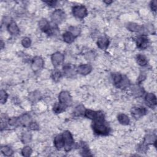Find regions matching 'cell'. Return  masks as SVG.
Returning <instances> with one entry per match:
<instances>
[{
	"instance_id": "cell-1",
	"label": "cell",
	"mask_w": 157,
	"mask_h": 157,
	"mask_svg": "<svg viewBox=\"0 0 157 157\" xmlns=\"http://www.w3.org/2000/svg\"><path fill=\"white\" fill-rule=\"evenodd\" d=\"M93 129L95 133L99 135H107L109 130L107 126L103 123V120H96L93 125Z\"/></svg>"
},
{
	"instance_id": "cell-2",
	"label": "cell",
	"mask_w": 157,
	"mask_h": 157,
	"mask_svg": "<svg viewBox=\"0 0 157 157\" xmlns=\"http://www.w3.org/2000/svg\"><path fill=\"white\" fill-rule=\"evenodd\" d=\"M113 80L116 86L119 88H125L130 84L129 81L126 77L121 74H116L113 75Z\"/></svg>"
},
{
	"instance_id": "cell-3",
	"label": "cell",
	"mask_w": 157,
	"mask_h": 157,
	"mask_svg": "<svg viewBox=\"0 0 157 157\" xmlns=\"http://www.w3.org/2000/svg\"><path fill=\"white\" fill-rule=\"evenodd\" d=\"M62 136L65 142V149L66 151H69L71 149L74 143L73 136L71 134V133L68 131L63 132Z\"/></svg>"
},
{
	"instance_id": "cell-4",
	"label": "cell",
	"mask_w": 157,
	"mask_h": 157,
	"mask_svg": "<svg viewBox=\"0 0 157 157\" xmlns=\"http://www.w3.org/2000/svg\"><path fill=\"white\" fill-rule=\"evenodd\" d=\"M73 15L79 18H83L87 15V10L86 7L84 6L77 5L73 8Z\"/></svg>"
},
{
	"instance_id": "cell-5",
	"label": "cell",
	"mask_w": 157,
	"mask_h": 157,
	"mask_svg": "<svg viewBox=\"0 0 157 157\" xmlns=\"http://www.w3.org/2000/svg\"><path fill=\"white\" fill-rule=\"evenodd\" d=\"M59 101L65 107L70 106L72 103V98L68 92H61L58 96Z\"/></svg>"
},
{
	"instance_id": "cell-6",
	"label": "cell",
	"mask_w": 157,
	"mask_h": 157,
	"mask_svg": "<svg viewBox=\"0 0 157 157\" xmlns=\"http://www.w3.org/2000/svg\"><path fill=\"white\" fill-rule=\"evenodd\" d=\"M85 116L90 119L94 120H103L104 115L101 112H95L92 110H87L85 111Z\"/></svg>"
},
{
	"instance_id": "cell-7",
	"label": "cell",
	"mask_w": 157,
	"mask_h": 157,
	"mask_svg": "<svg viewBox=\"0 0 157 157\" xmlns=\"http://www.w3.org/2000/svg\"><path fill=\"white\" fill-rule=\"evenodd\" d=\"M65 18V13L61 9H56L52 15V20L55 23H60Z\"/></svg>"
},
{
	"instance_id": "cell-8",
	"label": "cell",
	"mask_w": 157,
	"mask_h": 157,
	"mask_svg": "<svg viewBox=\"0 0 157 157\" xmlns=\"http://www.w3.org/2000/svg\"><path fill=\"white\" fill-rule=\"evenodd\" d=\"M52 62L55 67H58L61 64H62L64 61V55L60 52H56L52 55Z\"/></svg>"
},
{
	"instance_id": "cell-9",
	"label": "cell",
	"mask_w": 157,
	"mask_h": 157,
	"mask_svg": "<svg viewBox=\"0 0 157 157\" xmlns=\"http://www.w3.org/2000/svg\"><path fill=\"white\" fill-rule=\"evenodd\" d=\"M44 66V60L40 56H36L32 62V68L35 71H39Z\"/></svg>"
},
{
	"instance_id": "cell-10",
	"label": "cell",
	"mask_w": 157,
	"mask_h": 157,
	"mask_svg": "<svg viewBox=\"0 0 157 157\" xmlns=\"http://www.w3.org/2000/svg\"><path fill=\"white\" fill-rule=\"evenodd\" d=\"M147 112V110L144 107H134L131 110V114L136 119L144 116Z\"/></svg>"
},
{
	"instance_id": "cell-11",
	"label": "cell",
	"mask_w": 157,
	"mask_h": 157,
	"mask_svg": "<svg viewBox=\"0 0 157 157\" xmlns=\"http://www.w3.org/2000/svg\"><path fill=\"white\" fill-rule=\"evenodd\" d=\"M92 71V66L89 65H81L77 69V73L81 75H87Z\"/></svg>"
},
{
	"instance_id": "cell-12",
	"label": "cell",
	"mask_w": 157,
	"mask_h": 157,
	"mask_svg": "<svg viewBox=\"0 0 157 157\" xmlns=\"http://www.w3.org/2000/svg\"><path fill=\"white\" fill-rule=\"evenodd\" d=\"M145 102L147 103V104H148V106L150 107H154L155 106L156 104V98L155 95L154 93H149L147 94L145 97Z\"/></svg>"
},
{
	"instance_id": "cell-13",
	"label": "cell",
	"mask_w": 157,
	"mask_h": 157,
	"mask_svg": "<svg viewBox=\"0 0 157 157\" xmlns=\"http://www.w3.org/2000/svg\"><path fill=\"white\" fill-rule=\"evenodd\" d=\"M148 43H149L148 39H147L145 36H142L139 37L136 41V44L137 47L142 49L146 48L147 47V45H148Z\"/></svg>"
},
{
	"instance_id": "cell-14",
	"label": "cell",
	"mask_w": 157,
	"mask_h": 157,
	"mask_svg": "<svg viewBox=\"0 0 157 157\" xmlns=\"http://www.w3.org/2000/svg\"><path fill=\"white\" fill-rule=\"evenodd\" d=\"M54 144L57 149L60 150L63 148L65 147V142L62 135H58L55 137L54 139Z\"/></svg>"
},
{
	"instance_id": "cell-15",
	"label": "cell",
	"mask_w": 157,
	"mask_h": 157,
	"mask_svg": "<svg viewBox=\"0 0 157 157\" xmlns=\"http://www.w3.org/2000/svg\"><path fill=\"white\" fill-rule=\"evenodd\" d=\"M109 44V41L107 38L106 37H100L99 38L97 41V45L99 49L102 50H105L107 48V47Z\"/></svg>"
},
{
	"instance_id": "cell-16",
	"label": "cell",
	"mask_w": 157,
	"mask_h": 157,
	"mask_svg": "<svg viewBox=\"0 0 157 157\" xmlns=\"http://www.w3.org/2000/svg\"><path fill=\"white\" fill-rule=\"evenodd\" d=\"M7 30L9 33H11L12 35H18L19 32H20V30H19V28L16 24V23L14 22L10 23L8 25Z\"/></svg>"
},
{
	"instance_id": "cell-17",
	"label": "cell",
	"mask_w": 157,
	"mask_h": 157,
	"mask_svg": "<svg viewBox=\"0 0 157 157\" xmlns=\"http://www.w3.org/2000/svg\"><path fill=\"white\" fill-rule=\"evenodd\" d=\"M39 27L40 29L44 32H49L50 30L49 23L46 19H42L39 22Z\"/></svg>"
},
{
	"instance_id": "cell-18",
	"label": "cell",
	"mask_w": 157,
	"mask_h": 157,
	"mask_svg": "<svg viewBox=\"0 0 157 157\" xmlns=\"http://www.w3.org/2000/svg\"><path fill=\"white\" fill-rule=\"evenodd\" d=\"M132 93L136 97H140L143 95L144 90L139 85H134L132 87Z\"/></svg>"
},
{
	"instance_id": "cell-19",
	"label": "cell",
	"mask_w": 157,
	"mask_h": 157,
	"mask_svg": "<svg viewBox=\"0 0 157 157\" xmlns=\"http://www.w3.org/2000/svg\"><path fill=\"white\" fill-rule=\"evenodd\" d=\"M127 28L130 31H133V32H138L141 31L142 27L138 24L135 23H129L127 25Z\"/></svg>"
},
{
	"instance_id": "cell-20",
	"label": "cell",
	"mask_w": 157,
	"mask_h": 157,
	"mask_svg": "<svg viewBox=\"0 0 157 157\" xmlns=\"http://www.w3.org/2000/svg\"><path fill=\"white\" fill-rule=\"evenodd\" d=\"M118 120L119 122L121 124L123 125H128L130 123V118L125 114H119L118 116Z\"/></svg>"
},
{
	"instance_id": "cell-21",
	"label": "cell",
	"mask_w": 157,
	"mask_h": 157,
	"mask_svg": "<svg viewBox=\"0 0 157 157\" xmlns=\"http://www.w3.org/2000/svg\"><path fill=\"white\" fill-rule=\"evenodd\" d=\"M63 40L68 44L72 43V42L74 41V38H75V37L71 34L69 31L65 33L63 35Z\"/></svg>"
},
{
	"instance_id": "cell-22",
	"label": "cell",
	"mask_w": 157,
	"mask_h": 157,
	"mask_svg": "<svg viewBox=\"0 0 157 157\" xmlns=\"http://www.w3.org/2000/svg\"><path fill=\"white\" fill-rule=\"evenodd\" d=\"M31 138L32 136L30 133L29 132H25L23 133L22 136V141L23 142V143L24 144L29 143L31 141Z\"/></svg>"
},
{
	"instance_id": "cell-23",
	"label": "cell",
	"mask_w": 157,
	"mask_h": 157,
	"mask_svg": "<svg viewBox=\"0 0 157 157\" xmlns=\"http://www.w3.org/2000/svg\"><path fill=\"white\" fill-rule=\"evenodd\" d=\"M137 62L139 65L144 66L147 65V60L146 57L142 55H139L137 56Z\"/></svg>"
},
{
	"instance_id": "cell-24",
	"label": "cell",
	"mask_w": 157,
	"mask_h": 157,
	"mask_svg": "<svg viewBox=\"0 0 157 157\" xmlns=\"http://www.w3.org/2000/svg\"><path fill=\"white\" fill-rule=\"evenodd\" d=\"M19 120H20V124H23L24 125H28V123L30 124V116L25 114V115H23L20 118H19Z\"/></svg>"
},
{
	"instance_id": "cell-25",
	"label": "cell",
	"mask_w": 157,
	"mask_h": 157,
	"mask_svg": "<svg viewBox=\"0 0 157 157\" xmlns=\"http://www.w3.org/2000/svg\"><path fill=\"white\" fill-rule=\"evenodd\" d=\"M65 106L63 105L62 104H61L60 103H56L54 106V111L56 114H59L61 113V112H63L65 110Z\"/></svg>"
},
{
	"instance_id": "cell-26",
	"label": "cell",
	"mask_w": 157,
	"mask_h": 157,
	"mask_svg": "<svg viewBox=\"0 0 157 157\" xmlns=\"http://www.w3.org/2000/svg\"><path fill=\"white\" fill-rule=\"evenodd\" d=\"M156 137L155 136L153 135H148L145 137V144H152L156 143Z\"/></svg>"
},
{
	"instance_id": "cell-27",
	"label": "cell",
	"mask_w": 157,
	"mask_h": 157,
	"mask_svg": "<svg viewBox=\"0 0 157 157\" xmlns=\"http://www.w3.org/2000/svg\"><path fill=\"white\" fill-rule=\"evenodd\" d=\"M1 152L5 156H11L13 154V150L11 148L7 146L3 147L1 148Z\"/></svg>"
},
{
	"instance_id": "cell-28",
	"label": "cell",
	"mask_w": 157,
	"mask_h": 157,
	"mask_svg": "<svg viewBox=\"0 0 157 157\" xmlns=\"http://www.w3.org/2000/svg\"><path fill=\"white\" fill-rule=\"evenodd\" d=\"M8 98V94L6 93V91L2 90L0 92V101H1V104H4L7 101Z\"/></svg>"
},
{
	"instance_id": "cell-29",
	"label": "cell",
	"mask_w": 157,
	"mask_h": 157,
	"mask_svg": "<svg viewBox=\"0 0 157 157\" xmlns=\"http://www.w3.org/2000/svg\"><path fill=\"white\" fill-rule=\"evenodd\" d=\"M69 32L72 34L74 37L77 36L79 35L80 33V28L75 27H71L69 28Z\"/></svg>"
},
{
	"instance_id": "cell-30",
	"label": "cell",
	"mask_w": 157,
	"mask_h": 157,
	"mask_svg": "<svg viewBox=\"0 0 157 157\" xmlns=\"http://www.w3.org/2000/svg\"><path fill=\"white\" fill-rule=\"evenodd\" d=\"M85 113V109L83 106H79L75 107L74 111V114L76 116H81L83 114Z\"/></svg>"
},
{
	"instance_id": "cell-31",
	"label": "cell",
	"mask_w": 157,
	"mask_h": 157,
	"mask_svg": "<svg viewBox=\"0 0 157 157\" xmlns=\"http://www.w3.org/2000/svg\"><path fill=\"white\" fill-rule=\"evenodd\" d=\"M22 155L24 156H29L32 153V149L30 147H25L22 150Z\"/></svg>"
},
{
	"instance_id": "cell-32",
	"label": "cell",
	"mask_w": 157,
	"mask_h": 157,
	"mask_svg": "<svg viewBox=\"0 0 157 157\" xmlns=\"http://www.w3.org/2000/svg\"><path fill=\"white\" fill-rule=\"evenodd\" d=\"M9 124L12 126H17V125H20V120H19V118L16 117L11 118V119L9 120Z\"/></svg>"
},
{
	"instance_id": "cell-33",
	"label": "cell",
	"mask_w": 157,
	"mask_h": 157,
	"mask_svg": "<svg viewBox=\"0 0 157 157\" xmlns=\"http://www.w3.org/2000/svg\"><path fill=\"white\" fill-rule=\"evenodd\" d=\"M22 44L23 47H25V48H28V47H29L31 46V40H30V38L25 37L24 39L22 40Z\"/></svg>"
},
{
	"instance_id": "cell-34",
	"label": "cell",
	"mask_w": 157,
	"mask_h": 157,
	"mask_svg": "<svg viewBox=\"0 0 157 157\" xmlns=\"http://www.w3.org/2000/svg\"><path fill=\"white\" fill-rule=\"evenodd\" d=\"M61 74L58 71H54L53 74H52V78H53V79L55 80V81H58V80L61 78Z\"/></svg>"
},
{
	"instance_id": "cell-35",
	"label": "cell",
	"mask_w": 157,
	"mask_h": 157,
	"mask_svg": "<svg viewBox=\"0 0 157 157\" xmlns=\"http://www.w3.org/2000/svg\"><path fill=\"white\" fill-rule=\"evenodd\" d=\"M29 128L31 130H37L39 128V126L35 122H31L29 124Z\"/></svg>"
},
{
	"instance_id": "cell-36",
	"label": "cell",
	"mask_w": 157,
	"mask_h": 157,
	"mask_svg": "<svg viewBox=\"0 0 157 157\" xmlns=\"http://www.w3.org/2000/svg\"><path fill=\"white\" fill-rule=\"evenodd\" d=\"M39 97H40V95H39V93H37V92L33 93L30 95V99H31V100H33V101L37 100V99Z\"/></svg>"
},
{
	"instance_id": "cell-37",
	"label": "cell",
	"mask_w": 157,
	"mask_h": 157,
	"mask_svg": "<svg viewBox=\"0 0 157 157\" xmlns=\"http://www.w3.org/2000/svg\"><path fill=\"white\" fill-rule=\"evenodd\" d=\"M151 8L153 11H156V1H153L151 3Z\"/></svg>"
},
{
	"instance_id": "cell-38",
	"label": "cell",
	"mask_w": 157,
	"mask_h": 157,
	"mask_svg": "<svg viewBox=\"0 0 157 157\" xmlns=\"http://www.w3.org/2000/svg\"><path fill=\"white\" fill-rule=\"evenodd\" d=\"M46 3H48L50 6H55L56 3V1H47Z\"/></svg>"
},
{
	"instance_id": "cell-39",
	"label": "cell",
	"mask_w": 157,
	"mask_h": 157,
	"mask_svg": "<svg viewBox=\"0 0 157 157\" xmlns=\"http://www.w3.org/2000/svg\"><path fill=\"white\" fill-rule=\"evenodd\" d=\"M105 3H106L107 4H109V3H112V1H105Z\"/></svg>"
}]
</instances>
